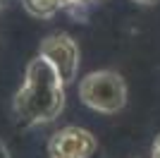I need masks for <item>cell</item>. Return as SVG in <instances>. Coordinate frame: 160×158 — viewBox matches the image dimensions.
Listing matches in <instances>:
<instances>
[{
  "label": "cell",
  "mask_w": 160,
  "mask_h": 158,
  "mask_svg": "<svg viewBox=\"0 0 160 158\" xmlns=\"http://www.w3.org/2000/svg\"><path fill=\"white\" fill-rule=\"evenodd\" d=\"M65 108V82L43 55L27 65L24 84L14 96V115L24 127L50 122Z\"/></svg>",
  "instance_id": "cell-1"
},
{
  "label": "cell",
  "mask_w": 160,
  "mask_h": 158,
  "mask_svg": "<svg viewBox=\"0 0 160 158\" xmlns=\"http://www.w3.org/2000/svg\"><path fill=\"white\" fill-rule=\"evenodd\" d=\"M79 96L88 108L112 115V113H120L127 103V84L122 74L112 70H98L81 79Z\"/></svg>",
  "instance_id": "cell-2"
},
{
  "label": "cell",
  "mask_w": 160,
  "mask_h": 158,
  "mask_svg": "<svg viewBox=\"0 0 160 158\" xmlns=\"http://www.w3.org/2000/svg\"><path fill=\"white\" fill-rule=\"evenodd\" d=\"M43 58L55 67V72L60 74L65 84H69L77 77L79 70V46L69 34H53L41 43V53Z\"/></svg>",
  "instance_id": "cell-3"
},
{
  "label": "cell",
  "mask_w": 160,
  "mask_h": 158,
  "mask_svg": "<svg viewBox=\"0 0 160 158\" xmlns=\"http://www.w3.org/2000/svg\"><path fill=\"white\" fill-rule=\"evenodd\" d=\"M98 149V141L84 127H65L55 132L48 141L50 158H91Z\"/></svg>",
  "instance_id": "cell-4"
},
{
  "label": "cell",
  "mask_w": 160,
  "mask_h": 158,
  "mask_svg": "<svg viewBox=\"0 0 160 158\" xmlns=\"http://www.w3.org/2000/svg\"><path fill=\"white\" fill-rule=\"evenodd\" d=\"M22 3H24V7H27L29 14L41 17V19L53 17V14L65 5V0H22Z\"/></svg>",
  "instance_id": "cell-5"
},
{
  "label": "cell",
  "mask_w": 160,
  "mask_h": 158,
  "mask_svg": "<svg viewBox=\"0 0 160 158\" xmlns=\"http://www.w3.org/2000/svg\"><path fill=\"white\" fill-rule=\"evenodd\" d=\"M153 156H155V158H160V137L155 139V144H153Z\"/></svg>",
  "instance_id": "cell-6"
},
{
  "label": "cell",
  "mask_w": 160,
  "mask_h": 158,
  "mask_svg": "<svg viewBox=\"0 0 160 158\" xmlns=\"http://www.w3.org/2000/svg\"><path fill=\"white\" fill-rule=\"evenodd\" d=\"M134 3H139V5H155L158 0H134Z\"/></svg>",
  "instance_id": "cell-7"
},
{
  "label": "cell",
  "mask_w": 160,
  "mask_h": 158,
  "mask_svg": "<svg viewBox=\"0 0 160 158\" xmlns=\"http://www.w3.org/2000/svg\"><path fill=\"white\" fill-rule=\"evenodd\" d=\"M0 158H10V156H7V149L2 144H0Z\"/></svg>",
  "instance_id": "cell-8"
},
{
  "label": "cell",
  "mask_w": 160,
  "mask_h": 158,
  "mask_svg": "<svg viewBox=\"0 0 160 158\" xmlns=\"http://www.w3.org/2000/svg\"><path fill=\"white\" fill-rule=\"evenodd\" d=\"M65 3H79V0H65Z\"/></svg>",
  "instance_id": "cell-9"
},
{
  "label": "cell",
  "mask_w": 160,
  "mask_h": 158,
  "mask_svg": "<svg viewBox=\"0 0 160 158\" xmlns=\"http://www.w3.org/2000/svg\"><path fill=\"white\" fill-rule=\"evenodd\" d=\"M0 3H5V0H0Z\"/></svg>",
  "instance_id": "cell-10"
}]
</instances>
